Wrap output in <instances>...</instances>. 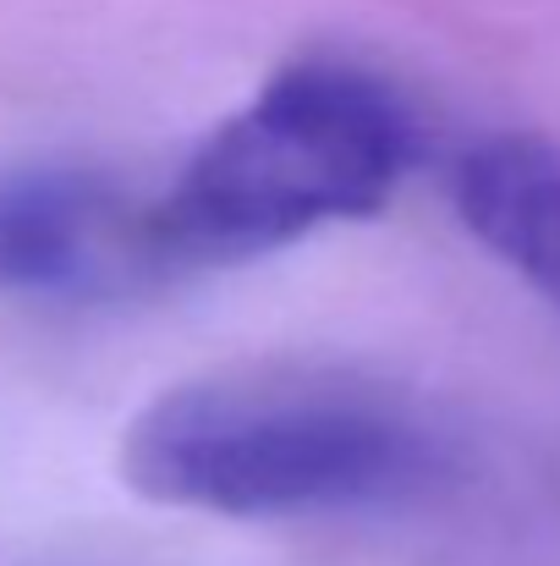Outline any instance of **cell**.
Listing matches in <instances>:
<instances>
[{
    "label": "cell",
    "mask_w": 560,
    "mask_h": 566,
    "mask_svg": "<svg viewBox=\"0 0 560 566\" xmlns=\"http://www.w3.org/2000/svg\"><path fill=\"white\" fill-rule=\"evenodd\" d=\"M451 473L440 429L395 390L319 369L187 379L121 434V479L214 517L395 506Z\"/></svg>",
    "instance_id": "cell-1"
},
{
    "label": "cell",
    "mask_w": 560,
    "mask_h": 566,
    "mask_svg": "<svg viewBox=\"0 0 560 566\" xmlns=\"http://www.w3.org/2000/svg\"><path fill=\"white\" fill-rule=\"evenodd\" d=\"M166 281L149 198L77 166L0 171V292L94 303Z\"/></svg>",
    "instance_id": "cell-3"
},
{
    "label": "cell",
    "mask_w": 560,
    "mask_h": 566,
    "mask_svg": "<svg viewBox=\"0 0 560 566\" xmlns=\"http://www.w3.org/2000/svg\"><path fill=\"white\" fill-rule=\"evenodd\" d=\"M467 231L560 308V149L539 138H489L456 166Z\"/></svg>",
    "instance_id": "cell-4"
},
{
    "label": "cell",
    "mask_w": 560,
    "mask_h": 566,
    "mask_svg": "<svg viewBox=\"0 0 560 566\" xmlns=\"http://www.w3.org/2000/svg\"><path fill=\"white\" fill-rule=\"evenodd\" d=\"M406 105L358 66L308 61L270 77L149 198L166 275L275 253L314 226L363 220L412 166Z\"/></svg>",
    "instance_id": "cell-2"
}]
</instances>
